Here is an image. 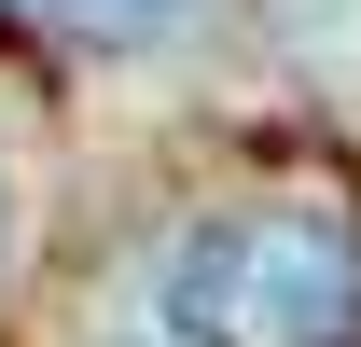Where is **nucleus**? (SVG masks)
Masks as SVG:
<instances>
[{"label": "nucleus", "mask_w": 361, "mask_h": 347, "mask_svg": "<svg viewBox=\"0 0 361 347\" xmlns=\"http://www.w3.org/2000/svg\"><path fill=\"white\" fill-rule=\"evenodd\" d=\"M0 222H14V195H0Z\"/></svg>", "instance_id": "7ed1b4c3"}, {"label": "nucleus", "mask_w": 361, "mask_h": 347, "mask_svg": "<svg viewBox=\"0 0 361 347\" xmlns=\"http://www.w3.org/2000/svg\"><path fill=\"white\" fill-rule=\"evenodd\" d=\"M0 14H42V28H70V42H153L180 0H0Z\"/></svg>", "instance_id": "f03ea898"}, {"label": "nucleus", "mask_w": 361, "mask_h": 347, "mask_svg": "<svg viewBox=\"0 0 361 347\" xmlns=\"http://www.w3.org/2000/svg\"><path fill=\"white\" fill-rule=\"evenodd\" d=\"M167 347H361V209L334 195H236L153 278Z\"/></svg>", "instance_id": "f257e3e1"}]
</instances>
